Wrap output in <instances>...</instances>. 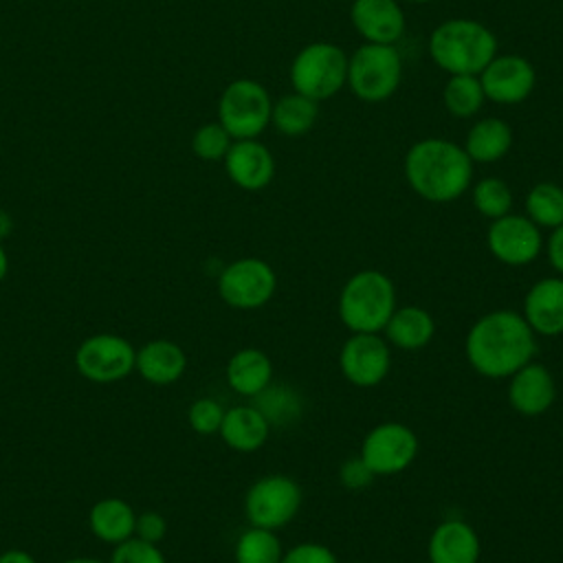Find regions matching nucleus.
<instances>
[{
	"mask_svg": "<svg viewBox=\"0 0 563 563\" xmlns=\"http://www.w3.org/2000/svg\"><path fill=\"white\" fill-rule=\"evenodd\" d=\"M468 365L484 378H508L537 354V334L515 310H490L466 332Z\"/></svg>",
	"mask_w": 563,
	"mask_h": 563,
	"instance_id": "obj_1",
	"label": "nucleus"
},
{
	"mask_svg": "<svg viewBox=\"0 0 563 563\" xmlns=\"http://www.w3.org/2000/svg\"><path fill=\"white\" fill-rule=\"evenodd\" d=\"M405 180L413 194L429 202H453L466 194L473 180V161L462 145L429 136L416 141L402 161Z\"/></svg>",
	"mask_w": 563,
	"mask_h": 563,
	"instance_id": "obj_2",
	"label": "nucleus"
},
{
	"mask_svg": "<svg viewBox=\"0 0 563 563\" xmlns=\"http://www.w3.org/2000/svg\"><path fill=\"white\" fill-rule=\"evenodd\" d=\"M497 53L495 33L473 18H449L429 35V55L446 75H479Z\"/></svg>",
	"mask_w": 563,
	"mask_h": 563,
	"instance_id": "obj_3",
	"label": "nucleus"
},
{
	"mask_svg": "<svg viewBox=\"0 0 563 563\" xmlns=\"http://www.w3.org/2000/svg\"><path fill=\"white\" fill-rule=\"evenodd\" d=\"M396 308L391 277L374 268L354 273L339 295V319L350 332H383Z\"/></svg>",
	"mask_w": 563,
	"mask_h": 563,
	"instance_id": "obj_4",
	"label": "nucleus"
},
{
	"mask_svg": "<svg viewBox=\"0 0 563 563\" xmlns=\"http://www.w3.org/2000/svg\"><path fill=\"white\" fill-rule=\"evenodd\" d=\"M402 79V59L391 44L363 42L347 55V81L352 95L365 103L389 99Z\"/></svg>",
	"mask_w": 563,
	"mask_h": 563,
	"instance_id": "obj_5",
	"label": "nucleus"
},
{
	"mask_svg": "<svg viewBox=\"0 0 563 563\" xmlns=\"http://www.w3.org/2000/svg\"><path fill=\"white\" fill-rule=\"evenodd\" d=\"M288 77L295 92L314 101L330 99L347 81V55L332 42L306 44L292 57Z\"/></svg>",
	"mask_w": 563,
	"mask_h": 563,
	"instance_id": "obj_6",
	"label": "nucleus"
},
{
	"mask_svg": "<svg viewBox=\"0 0 563 563\" xmlns=\"http://www.w3.org/2000/svg\"><path fill=\"white\" fill-rule=\"evenodd\" d=\"M273 99L255 79L231 81L218 101V121L233 141L257 139L271 125Z\"/></svg>",
	"mask_w": 563,
	"mask_h": 563,
	"instance_id": "obj_7",
	"label": "nucleus"
},
{
	"mask_svg": "<svg viewBox=\"0 0 563 563\" xmlns=\"http://www.w3.org/2000/svg\"><path fill=\"white\" fill-rule=\"evenodd\" d=\"M301 506L299 484L282 473L253 482L244 497V515L251 526L279 530L295 519Z\"/></svg>",
	"mask_w": 563,
	"mask_h": 563,
	"instance_id": "obj_8",
	"label": "nucleus"
},
{
	"mask_svg": "<svg viewBox=\"0 0 563 563\" xmlns=\"http://www.w3.org/2000/svg\"><path fill=\"white\" fill-rule=\"evenodd\" d=\"M277 275L273 266L260 257H242L224 266L218 275L220 299L238 310H255L273 299Z\"/></svg>",
	"mask_w": 563,
	"mask_h": 563,
	"instance_id": "obj_9",
	"label": "nucleus"
},
{
	"mask_svg": "<svg viewBox=\"0 0 563 563\" xmlns=\"http://www.w3.org/2000/svg\"><path fill=\"white\" fill-rule=\"evenodd\" d=\"M361 460L376 477L409 468L418 455V435L402 422H380L361 442Z\"/></svg>",
	"mask_w": 563,
	"mask_h": 563,
	"instance_id": "obj_10",
	"label": "nucleus"
},
{
	"mask_svg": "<svg viewBox=\"0 0 563 563\" xmlns=\"http://www.w3.org/2000/svg\"><path fill=\"white\" fill-rule=\"evenodd\" d=\"M136 350L119 334H92L84 339L75 352L77 372L99 385L117 383L134 369Z\"/></svg>",
	"mask_w": 563,
	"mask_h": 563,
	"instance_id": "obj_11",
	"label": "nucleus"
},
{
	"mask_svg": "<svg viewBox=\"0 0 563 563\" xmlns=\"http://www.w3.org/2000/svg\"><path fill=\"white\" fill-rule=\"evenodd\" d=\"M339 367L347 383L356 387L380 385L391 367V350L380 332H352L339 352Z\"/></svg>",
	"mask_w": 563,
	"mask_h": 563,
	"instance_id": "obj_12",
	"label": "nucleus"
},
{
	"mask_svg": "<svg viewBox=\"0 0 563 563\" xmlns=\"http://www.w3.org/2000/svg\"><path fill=\"white\" fill-rule=\"evenodd\" d=\"M486 244L497 262L506 266H526L539 257L543 249V235L528 216L506 213L497 220H490Z\"/></svg>",
	"mask_w": 563,
	"mask_h": 563,
	"instance_id": "obj_13",
	"label": "nucleus"
},
{
	"mask_svg": "<svg viewBox=\"0 0 563 563\" xmlns=\"http://www.w3.org/2000/svg\"><path fill=\"white\" fill-rule=\"evenodd\" d=\"M477 77L486 101L499 106H517L526 101L537 86L534 66L515 53H497Z\"/></svg>",
	"mask_w": 563,
	"mask_h": 563,
	"instance_id": "obj_14",
	"label": "nucleus"
},
{
	"mask_svg": "<svg viewBox=\"0 0 563 563\" xmlns=\"http://www.w3.org/2000/svg\"><path fill=\"white\" fill-rule=\"evenodd\" d=\"M350 22L369 44H391L405 35V11L398 0H352Z\"/></svg>",
	"mask_w": 563,
	"mask_h": 563,
	"instance_id": "obj_15",
	"label": "nucleus"
},
{
	"mask_svg": "<svg viewBox=\"0 0 563 563\" xmlns=\"http://www.w3.org/2000/svg\"><path fill=\"white\" fill-rule=\"evenodd\" d=\"M222 161L231 183L244 191H260L273 183L275 158L257 139L233 141Z\"/></svg>",
	"mask_w": 563,
	"mask_h": 563,
	"instance_id": "obj_16",
	"label": "nucleus"
},
{
	"mask_svg": "<svg viewBox=\"0 0 563 563\" xmlns=\"http://www.w3.org/2000/svg\"><path fill=\"white\" fill-rule=\"evenodd\" d=\"M508 378V402L517 413L537 418L554 405L556 383L545 365L530 361Z\"/></svg>",
	"mask_w": 563,
	"mask_h": 563,
	"instance_id": "obj_17",
	"label": "nucleus"
},
{
	"mask_svg": "<svg viewBox=\"0 0 563 563\" xmlns=\"http://www.w3.org/2000/svg\"><path fill=\"white\" fill-rule=\"evenodd\" d=\"M521 317L539 336L563 334V277H543L534 282L523 297Z\"/></svg>",
	"mask_w": 563,
	"mask_h": 563,
	"instance_id": "obj_18",
	"label": "nucleus"
},
{
	"mask_svg": "<svg viewBox=\"0 0 563 563\" xmlns=\"http://www.w3.org/2000/svg\"><path fill=\"white\" fill-rule=\"evenodd\" d=\"M482 543L473 526L462 519L440 521L427 545L429 563H477Z\"/></svg>",
	"mask_w": 563,
	"mask_h": 563,
	"instance_id": "obj_19",
	"label": "nucleus"
},
{
	"mask_svg": "<svg viewBox=\"0 0 563 563\" xmlns=\"http://www.w3.org/2000/svg\"><path fill=\"white\" fill-rule=\"evenodd\" d=\"M134 369L152 385H172L185 374L187 354L169 339H152L136 350Z\"/></svg>",
	"mask_w": 563,
	"mask_h": 563,
	"instance_id": "obj_20",
	"label": "nucleus"
},
{
	"mask_svg": "<svg viewBox=\"0 0 563 563\" xmlns=\"http://www.w3.org/2000/svg\"><path fill=\"white\" fill-rule=\"evenodd\" d=\"M218 433L229 449L240 453H253L262 449L268 440L271 424L253 405H238L224 409V418Z\"/></svg>",
	"mask_w": 563,
	"mask_h": 563,
	"instance_id": "obj_21",
	"label": "nucleus"
},
{
	"mask_svg": "<svg viewBox=\"0 0 563 563\" xmlns=\"http://www.w3.org/2000/svg\"><path fill=\"white\" fill-rule=\"evenodd\" d=\"M383 332L389 345L413 352L431 343L435 334V321L422 306H400L391 312Z\"/></svg>",
	"mask_w": 563,
	"mask_h": 563,
	"instance_id": "obj_22",
	"label": "nucleus"
},
{
	"mask_svg": "<svg viewBox=\"0 0 563 563\" xmlns=\"http://www.w3.org/2000/svg\"><path fill=\"white\" fill-rule=\"evenodd\" d=\"M227 383L235 394L253 398L273 383V361L257 347H242L227 363Z\"/></svg>",
	"mask_w": 563,
	"mask_h": 563,
	"instance_id": "obj_23",
	"label": "nucleus"
},
{
	"mask_svg": "<svg viewBox=\"0 0 563 563\" xmlns=\"http://www.w3.org/2000/svg\"><path fill=\"white\" fill-rule=\"evenodd\" d=\"M462 147L473 163H497L512 147V130L504 119L484 117L471 125Z\"/></svg>",
	"mask_w": 563,
	"mask_h": 563,
	"instance_id": "obj_24",
	"label": "nucleus"
},
{
	"mask_svg": "<svg viewBox=\"0 0 563 563\" xmlns=\"http://www.w3.org/2000/svg\"><path fill=\"white\" fill-rule=\"evenodd\" d=\"M88 526L99 541L117 545V543L134 537L136 512L128 501H123L119 497H106V499H99L90 508Z\"/></svg>",
	"mask_w": 563,
	"mask_h": 563,
	"instance_id": "obj_25",
	"label": "nucleus"
},
{
	"mask_svg": "<svg viewBox=\"0 0 563 563\" xmlns=\"http://www.w3.org/2000/svg\"><path fill=\"white\" fill-rule=\"evenodd\" d=\"M319 117V101L301 95L288 92L273 103L271 123L284 136H301L312 130Z\"/></svg>",
	"mask_w": 563,
	"mask_h": 563,
	"instance_id": "obj_26",
	"label": "nucleus"
},
{
	"mask_svg": "<svg viewBox=\"0 0 563 563\" xmlns=\"http://www.w3.org/2000/svg\"><path fill=\"white\" fill-rule=\"evenodd\" d=\"M484 88L477 75H449L442 88V103L457 119L475 117L484 106Z\"/></svg>",
	"mask_w": 563,
	"mask_h": 563,
	"instance_id": "obj_27",
	"label": "nucleus"
},
{
	"mask_svg": "<svg viewBox=\"0 0 563 563\" xmlns=\"http://www.w3.org/2000/svg\"><path fill=\"white\" fill-rule=\"evenodd\" d=\"M526 216L539 229H556L563 224V187L550 180L537 183L526 194Z\"/></svg>",
	"mask_w": 563,
	"mask_h": 563,
	"instance_id": "obj_28",
	"label": "nucleus"
},
{
	"mask_svg": "<svg viewBox=\"0 0 563 563\" xmlns=\"http://www.w3.org/2000/svg\"><path fill=\"white\" fill-rule=\"evenodd\" d=\"M301 396L286 385H268L253 396V407L268 420V424H290L301 413Z\"/></svg>",
	"mask_w": 563,
	"mask_h": 563,
	"instance_id": "obj_29",
	"label": "nucleus"
},
{
	"mask_svg": "<svg viewBox=\"0 0 563 563\" xmlns=\"http://www.w3.org/2000/svg\"><path fill=\"white\" fill-rule=\"evenodd\" d=\"M282 543L275 537V530L251 526L235 541V563H279L282 561Z\"/></svg>",
	"mask_w": 563,
	"mask_h": 563,
	"instance_id": "obj_30",
	"label": "nucleus"
},
{
	"mask_svg": "<svg viewBox=\"0 0 563 563\" xmlns=\"http://www.w3.org/2000/svg\"><path fill=\"white\" fill-rule=\"evenodd\" d=\"M471 200H473L475 211L488 220H497V218L510 213V209H512L510 187L501 178H495V176L477 180L471 189Z\"/></svg>",
	"mask_w": 563,
	"mask_h": 563,
	"instance_id": "obj_31",
	"label": "nucleus"
},
{
	"mask_svg": "<svg viewBox=\"0 0 563 563\" xmlns=\"http://www.w3.org/2000/svg\"><path fill=\"white\" fill-rule=\"evenodd\" d=\"M233 139L222 128L220 121L200 125L191 136V150L202 161H222L231 147Z\"/></svg>",
	"mask_w": 563,
	"mask_h": 563,
	"instance_id": "obj_32",
	"label": "nucleus"
},
{
	"mask_svg": "<svg viewBox=\"0 0 563 563\" xmlns=\"http://www.w3.org/2000/svg\"><path fill=\"white\" fill-rule=\"evenodd\" d=\"M222 418H224V409L213 398H198L187 409V422L200 435L218 433Z\"/></svg>",
	"mask_w": 563,
	"mask_h": 563,
	"instance_id": "obj_33",
	"label": "nucleus"
},
{
	"mask_svg": "<svg viewBox=\"0 0 563 563\" xmlns=\"http://www.w3.org/2000/svg\"><path fill=\"white\" fill-rule=\"evenodd\" d=\"M110 563H167L156 543L130 537L114 545Z\"/></svg>",
	"mask_w": 563,
	"mask_h": 563,
	"instance_id": "obj_34",
	"label": "nucleus"
},
{
	"mask_svg": "<svg viewBox=\"0 0 563 563\" xmlns=\"http://www.w3.org/2000/svg\"><path fill=\"white\" fill-rule=\"evenodd\" d=\"M279 563H339L336 554L323 543H297L282 554Z\"/></svg>",
	"mask_w": 563,
	"mask_h": 563,
	"instance_id": "obj_35",
	"label": "nucleus"
},
{
	"mask_svg": "<svg viewBox=\"0 0 563 563\" xmlns=\"http://www.w3.org/2000/svg\"><path fill=\"white\" fill-rule=\"evenodd\" d=\"M374 473L369 471V466L361 460V455L356 457H350L345 460L341 466H339V482L350 488V490H361V488H367L372 482H374Z\"/></svg>",
	"mask_w": 563,
	"mask_h": 563,
	"instance_id": "obj_36",
	"label": "nucleus"
},
{
	"mask_svg": "<svg viewBox=\"0 0 563 563\" xmlns=\"http://www.w3.org/2000/svg\"><path fill=\"white\" fill-rule=\"evenodd\" d=\"M167 534V521L161 512H154V510H147V512H141L136 515V526H134V537L143 539V541H150V543H161Z\"/></svg>",
	"mask_w": 563,
	"mask_h": 563,
	"instance_id": "obj_37",
	"label": "nucleus"
},
{
	"mask_svg": "<svg viewBox=\"0 0 563 563\" xmlns=\"http://www.w3.org/2000/svg\"><path fill=\"white\" fill-rule=\"evenodd\" d=\"M543 246H545V255H548L550 266L563 277V224L552 229V233L548 235Z\"/></svg>",
	"mask_w": 563,
	"mask_h": 563,
	"instance_id": "obj_38",
	"label": "nucleus"
},
{
	"mask_svg": "<svg viewBox=\"0 0 563 563\" xmlns=\"http://www.w3.org/2000/svg\"><path fill=\"white\" fill-rule=\"evenodd\" d=\"M0 563H37V561L26 550L13 548V550H7L0 554Z\"/></svg>",
	"mask_w": 563,
	"mask_h": 563,
	"instance_id": "obj_39",
	"label": "nucleus"
},
{
	"mask_svg": "<svg viewBox=\"0 0 563 563\" xmlns=\"http://www.w3.org/2000/svg\"><path fill=\"white\" fill-rule=\"evenodd\" d=\"M11 231H13V218H11L7 211L0 209V242H2L7 235H11Z\"/></svg>",
	"mask_w": 563,
	"mask_h": 563,
	"instance_id": "obj_40",
	"label": "nucleus"
},
{
	"mask_svg": "<svg viewBox=\"0 0 563 563\" xmlns=\"http://www.w3.org/2000/svg\"><path fill=\"white\" fill-rule=\"evenodd\" d=\"M7 271H9V257H7V251L0 242V282L7 277Z\"/></svg>",
	"mask_w": 563,
	"mask_h": 563,
	"instance_id": "obj_41",
	"label": "nucleus"
},
{
	"mask_svg": "<svg viewBox=\"0 0 563 563\" xmlns=\"http://www.w3.org/2000/svg\"><path fill=\"white\" fill-rule=\"evenodd\" d=\"M64 563H103L99 559H92V556H75V559H68Z\"/></svg>",
	"mask_w": 563,
	"mask_h": 563,
	"instance_id": "obj_42",
	"label": "nucleus"
},
{
	"mask_svg": "<svg viewBox=\"0 0 563 563\" xmlns=\"http://www.w3.org/2000/svg\"><path fill=\"white\" fill-rule=\"evenodd\" d=\"M405 2H411V4H427V2H431V0H405Z\"/></svg>",
	"mask_w": 563,
	"mask_h": 563,
	"instance_id": "obj_43",
	"label": "nucleus"
}]
</instances>
